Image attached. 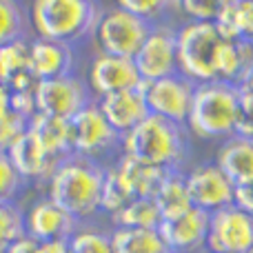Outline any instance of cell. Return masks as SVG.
Here are the masks:
<instances>
[{
  "mask_svg": "<svg viewBox=\"0 0 253 253\" xmlns=\"http://www.w3.org/2000/svg\"><path fill=\"white\" fill-rule=\"evenodd\" d=\"M107 165L89 160L83 156L62 158L53 169L49 182V200L56 202L60 209L74 215L78 222L100 213V196L105 182Z\"/></svg>",
  "mask_w": 253,
  "mask_h": 253,
  "instance_id": "1",
  "label": "cell"
},
{
  "mask_svg": "<svg viewBox=\"0 0 253 253\" xmlns=\"http://www.w3.org/2000/svg\"><path fill=\"white\" fill-rule=\"evenodd\" d=\"M189 144H191V135L184 125L149 114L135 129L123 135L120 153L158 169L184 171Z\"/></svg>",
  "mask_w": 253,
  "mask_h": 253,
  "instance_id": "2",
  "label": "cell"
},
{
  "mask_svg": "<svg viewBox=\"0 0 253 253\" xmlns=\"http://www.w3.org/2000/svg\"><path fill=\"white\" fill-rule=\"evenodd\" d=\"M240 87L211 80L196 84L191 111L184 126L189 135L205 142H222L236 133Z\"/></svg>",
  "mask_w": 253,
  "mask_h": 253,
  "instance_id": "3",
  "label": "cell"
},
{
  "mask_svg": "<svg viewBox=\"0 0 253 253\" xmlns=\"http://www.w3.org/2000/svg\"><path fill=\"white\" fill-rule=\"evenodd\" d=\"M102 13L98 0H34L31 25L40 38L74 44L96 34Z\"/></svg>",
  "mask_w": 253,
  "mask_h": 253,
  "instance_id": "4",
  "label": "cell"
},
{
  "mask_svg": "<svg viewBox=\"0 0 253 253\" xmlns=\"http://www.w3.org/2000/svg\"><path fill=\"white\" fill-rule=\"evenodd\" d=\"M222 40L215 22L184 20L178 25V74L196 84L215 80L213 62Z\"/></svg>",
  "mask_w": 253,
  "mask_h": 253,
  "instance_id": "5",
  "label": "cell"
},
{
  "mask_svg": "<svg viewBox=\"0 0 253 253\" xmlns=\"http://www.w3.org/2000/svg\"><path fill=\"white\" fill-rule=\"evenodd\" d=\"M71 126V151L76 156L100 162L109 153H120L123 135L102 116L98 102L93 100L80 114L69 120Z\"/></svg>",
  "mask_w": 253,
  "mask_h": 253,
  "instance_id": "6",
  "label": "cell"
},
{
  "mask_svg": "<svg viewBox=\"0 0 253 253\" xmlns=\"http://www.w3.org/2000/svg\"><path fill=\"white\" fill-rule=\"evenodd\" d=\"M151 22L120 7L105 9L96 27V40L102 53L133 58L151 31Z\"/></svg>",
  "mask_w": 253,
  "mask_h": 253,
  "instance_id": "7",
  "label": "cell"
},
{
  "mask_svg": "<svg viewBox=\"0 0 253 253\" xmlns=\"http://www.w3.org/2000/svg\"><path fill=\"white\" fill-rule=\"evenodd\" d=\"M36 114L49 116V118L71 120L76 114L93 102V93L87 83L78 76H60L51 80H38L34 89Z\"/></svg>",
  "mask_w": 253,
  "mask_h": 253,
  "instance_id": "8",
  "label": "cell"
},
{
  "mask_svg": "<svg viewBox=\"0 0 253 253\" xmlns=\"http://www.w3.org/2000/svg\"><path fill=\"white\" fill-rule=\"evenodd\" d=\"M133 62L142 83L178 74V27L169 20L153 25L147 40L133 56Z\"/></svg>",
  "mask_w": 253,
  "mask_h": 253,
  "instance_id": "9",
  "label": "cell"
},
{
  "mask_svg": "<svg viewBox=\"0 0 253 253\" xmlns=\"http://www.w3.org/2000/svg\"><path fill=\"white\" fill-rule=\"evenodd\" d=\"M253 249V213L229 205L209 215V253H249Z\"/></svg>",
  "mask_w": 253,
  "mask_h": 253,
  "instance_id": "10",
  "label": "cell"
},
{
  "mask_svg": "<svg viewBox=\"0 0 253 253\" xmlns=\"http://www.w3.org/2000/svg\"><path fill=\"white\" fill-rule=\"evenodd\" d=\"M184 180H187L191 205L198 209L213 213V211L233 205L236 184L224 175V171L213 160L198 162L184 169Z\"/></svg>",
  "mask_w": 253,
  "mask_h": 253,
  "instance_id": "11",
  "label": "cell"
},
{
  "mask_svg": "<svg viewBox=\"0 0 253 253\" xmlns=\"http://www.w3.org/2000/svg\"><path fill=\"white\" fill-rule=\"evenodd\" d=\"M142 91L149 107V114L173 120L178 125L187 123L189 111H191L193 91H196V83L184 78L182 74H173L160 80L142 83Z\"/></svg>",
  "mask_w": 253,
  "mask_h": 253,
  "instance_id": "12",
  "label": "cell"
},
{
  "mask_svg": "<svg viewBox=\"0 0 253 253\" xmlns=\"http://www.w3.org/2000/svg\"><path fill=\"white\" fill-rule=\"evenodd\" d=\"M209 215L207 211L191 207L189 211L167 218L160 222L162 240L171 253H202L207 249V233H209Z\"/></svg>",
  "mask_w": 253,
  "mask_h": 253,
  "instance_id": "13",
  "label": "cell"
},
{
  "mask_svg": "<svg viewBox=\"0 0 253 253\" xmlns=\"http://www.w3.org/2000/svg\"><path fill=\"white\" fill-rule=\"evenodd\" d=\"M89 89L93 96L102 98L116 91L142 87V78L138 74L133 58L111 56V53H98L89 67Z\"/></svg>",
  "mask_w": 253,
  "mask_h": 253,
  "instance_id": "14",
  "label": "cell"
},
{
  "mask_svg": "<svg viewBox=\"0 0 253 253\" xmlns=\"http://www.w3.org/2000/svg\"><path fill=\"white\" fill-rule=\"evenodd\" d=\"M27 236L34 238L36 242L44 240H69L80 227V222L69 215L65 209L51 202L49 198L34 202L29 213L25 215Z\"/></svg>",
  "mask_w": 253,
  "mask_h": 253,
  "instance_id": "15",
  "label": "cell"
},
{
  "mask_svg": "<svg viewBox=\"0 0 253 253\" xmlns=\"http://www.w3.org/2000/svg\"><path fill=\"white\" fill-rule=\"evenodd\" d=\"M96 102L100 107L102 116L107 118V123L114 126L120 135L129 133L131 129H135L149 116V107L147 100H144L142 87L109 93V96L98 98Z\"/></svg>",
  "mask_w": 253,
  "mask_h": 253,
  "instance_id": "16",
  "label": "cell"
},
{
  "mask_svg": "<svg viewBox=\"0 0 253 253\" xmlns=\"http://www.w3.org/2000/svg\"><path fill=\"white\" fill-rule=\"evenodd\" d=\"M74 62L76 56L71 44L40 36L29 42V71L36 80H51L74 74Z\"/></svg>",
  "mask_w": 253,
  "mask_h": 253,
  "instance_id": "17",
  "label": "cell"
},
{
  "mask_svg": "<svg viewBox=\"0 0 253 253\" xmlns=\"http://www.w3.org/2000/svg\"><path fill=\"white\" fill-rule=\"evenodd\" d=\"M7 156L11 160V165L16 167V171L27 182L29 180H49L53 169L58 167V160H53L44 151L38 135L31 129H27L22 135H18L16 142L7 149Z\"/></svg>",
  "mask_w": 253,
  "mask_h": 253,
  "instance_id": "18",
  "label": "cell"
},
{
  "mask_svg": "<svg viewBox=\"0 0 253 253\" xmlns=\"http://www.w3.org/2000/svg\"><path fill=\"white\" fill-rule=\"evenodd\" d=\"M215 80L242 87L253 71V42L224 38L215 51Z\"/></svg>",
  "mask_w": 253,
  "mask_h": 253,
  "instance_id": "19",
  "label": "cell"
},
{
  "mask_svg": "<svg viewBox=\"0 0 253 253\" xmlns=\"http://www.w3.org/2000/svg\"><path fill=\"white\" fill-rule=\"evenodd\" d=\"M213 162L224 171L236 187L253 182V140L242 135H231L222 140L215 149Z\"/></svg>",
  "mask_w": 253,
  "mask_h": 253,
  "instance_id": "20",
  "label": "cell"
},
{
  "mask_svg": "<svg viewBox=\"0 0 253 253\" xmlns=\"http://www.w3.org/2000/svg\"><path fill=\"white\" fill-rule=\"evenodd\" d=\"M114 167L118 171V175L123 178V182L129 187V191L133 193V198H153L162 178L167 175V169L142 165V162L133 160V158L125 156V153H118Z\"/></svg>",
  "mask_w": 253,
  "mask_h": 253,
  "instance_id": "21",
  "label": "cell"
},
{
  "mask_svg": "<svg viewBox=\"0 0 253 253\" xmlns=\"http://www.w3.org/2000/svg\"><path fill=\"white\" fill-rule=\"evenodd\" d=\"M29 129L38 135L40 144L44 147V151L60 162L62 158L71 156V126L69 120L60 118H49V116L36 114L29 123Z\"/></svg>",
  "mask_w": 253,
  "mask_h": 253,
  "instance_id": "22",
  "label": "cell"
},
{
  "mask_svg": "<svg viewBox=\"0 0 253 253\" xmlns=\"http://www.w3.org/2000/svg\"><path fill=\"white\" fill-rule=\"evenodd\" d=\"M153 202H156L158 211H160L162 220L175 218V215L184 213L191 209V198H189L187 180H184V171H167V175L162 178L158 191L153 193Z\"/></svg>",
  "mask_w": 253,
  "mask_h": 253,
  "instance_id": "23",
  "label": "cell"
},
{
  "mask_svg": "<svg viewBox=\"0 0 253 253\" xmlns=\"http://www.w3.org/2000/svg\"><path fill=\"white\" fill-rule=\"evenodd\" d=\"M111 245L114 253H169L158 229L114 227Z\"/></svg>",
  "mask_w": 253,
  "mask_h": 253,
  "instance_id": "24",
  "label": "cell"
},
{
  "mask_svg": "<svg viewBox=\"0 0 253 253\" xmlns=\"http://www.w3.org/2000/svg\"><path fill=\"white\" fill-rule=\"evenodd\" d=\"M162 215L158 211L153 198H133L111 215L114 227H131V229H158Z\"/></svg>",
  "mask_w": 253,
  "mask_h": 253,
  "instance_id": "25",
  "label": "cell"
},
{
  "mask_svg": "<svg viewBox=\"0 0 253 253\" xmlns=\"http://www.w3.org/2000/svg\"><path fill=\"white\" fill-rule=\"evenodd\" d=\"M222 38L253 42V0H238L215 20Z\"/></svg>",
  "mask_w": 253,
  "mask_h": 253,
  "instance_id": "26",
  "label": "cell"
},
{
  "mask_svg": "<svg viewBox=\"0 0 253 253\" xmlns=\"http://www.w3.org/2000/svg\"><path fill=\"white\" fill-rule=\"evenodd\" d=\"M29 71V40L20 38L0 44V83L9 84Z\"/></svg>",
  "mask_w": 253,
  "mask_h": 253,
  "instance_id": "27",
  "label": "cell"
},
{
  "mask_svg": "<svg viewBox=\"0 0 253 253\" xmlns=\"http://www.w3.org/2000/svg\"><path fill=\"white\" fill-rule=\"evenodd\" d=\"M129 200H133V193L129 191V187L123 182V178L118 175L114 165H109L105 169V182H102V196H100V211L111 215L116 211H120Z\"/></svg>",
  "mask_w": 253,
  "mask_h": 253,
  "instance_id": "28",
  "label": "cell"
},
{
  "mask_svg": "<svg viewBox=\"0 0 253 253\" xmlns=\"http://www.w3.org/2000/svg\"><path fill=\"white\" fill-rule=\"evenodd\" d=\"M27 38V16L18 0H0V44Z\"/></svg>",
  "mask_w": 253,
  "mask_h": 253,
  "instance_id": "29",
  "label": "cell"
},
{
  "mask_svg": "<svg viewBox=\"0 0 253 253\" xmlns=\"http://www.w3.org/2000/svg\"><path fill=\"white\" fill-rule=\"evenodd\" d=\"M116 7L144 18L151 25L167 22V18L178 11V0H116Z\"/></svg>",
  "mask_w": 253,
  "mask_h": 253,
  "instance_id": "30",
  "label": "cell"
},
{
  "mask_svg": "<svg viewBox=\"0 0 253 253\" xmlns=\"http://www.w3.org/2000/svg\"><path fill=\"white\" fill-rule=\"evenodd\" d=\"M22 236H27L22 209L16 202H0V253H4L11 242Z\"/></svg>",
  "mask_w": 253,
  "mask_h": 253,
  "instance_id": "31",
  "label": "cell"
},
{
  "mask_svg": "<svg viewBox=\"0 0 253 253\" xmlns=\"http://www.w3.org/2000/svg\"><path fill=\"white\" fill-rule=\"evenodd\" d=\"M238 0H178V11L187 20L215 22Z\"/></svg>",
  "mask_w": 253,
  "mask_h": 253,
  "instance_id": "32",
  "label": "cell"
},
{
  "mask_svg": "<svg viewBox=\"0 0 253 253\" xmlns=\"http://www.w3.org/2000/svg\"><path fill=\"white\" fill-rule=\"evenodd\" d=\"M71 253H114L111 245V231L93 227H78L69 238Z\"/></svg>",
  "mask_w": 253,
  "mask_h": 253,
  "instance_id": "33",
  "label": "cell"
},
{
  "mask_svg": "<svg viewBox=\"0 0 253 253\" xmlns=\"http://www.w3.org/2000/svg\"><path fill=\"white\" fill-rule=\"evenodd\" d=\"M27 180L11 165L7 151H0V202H16L18 193L25 189Z\"/></svg>",
  "mask_w": 253,
  "mask_h": 253,
  "instance_id": "34",
  "label": "cell"
},
{
  "mask_svg": "<svg viewBox=\"0 0 253 253\" xmlns=\"http://www.w3.org/2000/svg\"><path fill=\"white\" fill-rule=\"evenodd\" d=\"M31 120H25L22 116L7 111L0 116V151H7L13 142L18 140V135H22L29 129Z\"/></svg>",
  "mask_w": 253,
  "mask_h": 253,
  "instance_id": "35",
  "label": "cell"
},
{
  "mask_svg": "<svg viewBox=\"0 0 253 253\" xmlns=\"http://www.w3.org/2000/svg\"><path fill=\"white\" fill-rule=\"evenodd\" d=\"M242 138L253 140V93L240 87V105H238V120H236V133Z\"/></svg>",
  "mask_w": 253,
  "mask_h": 253,
  "instance_id": "36",
  "label": "cell"
},
{
  "mask_svg": "<svg viewBox=\"0 0 253 253\" xmlns=\"http://www.w3.org/2000/svg\"><path fill=\"white\" fill-rule=\"evenodd\" d=\"M11 111L31 120L36 116V98L34 91H11Z\"/></svg>",
  "mask_w": 253,
  "mask_h": 253,
  "instance_id": "37",
  "label": "cell"
},
{
  "mask_svg": "<svg viewBox=\"0 0 253 253\" xmlns=\"http://www.w3.org/2000/svg\"><path fill=\"white\" fill-rule=\"evenodd\" d=\"M233 205L240 207V209L253 213V182L251 184H242L236 187V198H233Z\"/></svg>",
  "mask_w": 253,
  "mask_h": 253,
  "instance_id": "38",
  "label": "cell"
},
{
  "mask_svg": "<svg viewBox=\"0 0 253 253\" xmlns=\"http://www.w3.org/2000/svg\"><path fill=\"white\" fill-rule=\"evenodd\" d=\"M4 253H38V242L29 236H22L16 242H11Z\"/></svg>",
  "mask_w": 253,
  "mask_h": 253,
  "instance_id": "39",
  "label": "cell"
},
{
  "mask_svg": "<svg viewBox=\"0 0 253 253\" xmlns=\"http://www.w3.org/2000/svg\"><path fill=\"white\" fill-rule=\"evenodd\" d=\"M38 253H71L69 240H44L38 242Z\"/></svg>",
  "mask_w": 253,
  "mask_h": 253,
  "instance_id": "40",
  "label": "cell"
},
{
  "mask_svg": "<svg viewBox=\"0 0 253 253\" xmlns=\"http://www.w3.org/2000/svg\"><path fill=\"white\" fill-rule=\"evenodd\" d=\"M11 111V89L4 83H0V116Z\"/></svg>",
  "mask_w": 253,
  "mask_h": 253,
  "instance_id": "41",
  "label": "cell"
},
{
  "mask_svg": "<svg viewBox=\"0 0 253 253\" xmlns=\"http://www.w3.org/2000/svg\"><path fill=\"white\" fill-rule=\"evenodd\" d=\"M242 87H245L247 91H251V93H253V71H251V76H249V78H247V83L242 84Z\"/></svg>",
  "mask_w": 253,
  "mask_h": 253,
  "instance_id": "42",
  "label": "cell"
},
{
  "mask_svg": "<svg viewBox=\"0 0 253 253\" xmlns=\"http://www.w3.org/2000/svg\"><path fill=\"white\" fill-rule=\"evenodd\" d=\"M202 253H209V251H202Z\"/></svg>",
  "mask_w": 253,
  "mask_h": 253,
  "instance_id": "43",
  "label": "cell"
},
{
  "mask_svg": "<svg viewBox=\"0 0 253 253\" xmlns=\"http://www.w3.org/2000/svg\"><path fill=\"white\" fill-rule=\"evenodd\" d=\"M249 253H253V249H251V251H249Z\"/></svg>",
  "mask_w": 253,
  "mask_h": 253,
  "instance_id": "44",
  "label": "cell"
},
{
  "mask_svg": "<svg viewBox=\"0 0 253 253\" xmlns=\"http://www.w3.org/2000/svg\"><path fill=\"white\" fill-rule=\"evenodd\" d=\"M169 253H171V251H169Z\"/></svg>",
  "mask_w": 253,
  "mask_h": 253,
  "instance_id": "45",
  "label": "cell"
}]
</instances>
